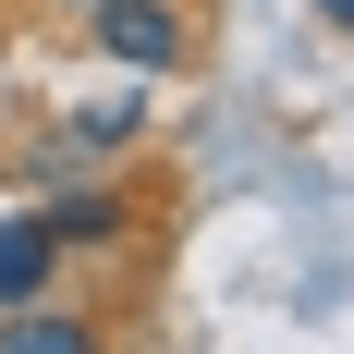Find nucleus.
Returning <instances> with one entry per match:
<instances>
[{"label":"nucleus","mask_w":354,"mask_h":354,"mask_svg":"<svg viewBox=\"0 0 354 354\" xmlns=\"http://www.w3.org/2000/svg\"><path fill=\"white\" fill-rule=\"evenodd\" d=\"M147 135V86H122V98H98V110H73V147L86 159H110V147H135Z\"/></svg>","instance_id":"5"},{"label":"nucleus","mask_w":354,"mask_h":354,"mask_svg":"<svg viewBox=\"0 0 354 354\" xmlns=\"http://www.w3.org/2000/svg\"><path fill=\"white\" fill-rule=\"evenodd\" d=\"M62 220H49V208H0V306H37V293H49V281H62Z\"/></svg>","instance_id":"2"},{"label":"nucleus","mask_w":354,"mask_h":354,"mask_svg":"<svg viewBox=\"0 0 354 354\" xmlns=\"http://www.w3.org/2000/svg\"><path fill=\"white\" fill-rule=\"evenodd\" d=\"M62 12H73V25H86V12H98V0H62Z\"/></svg>","instance_id":"7"},{"label":"nucleus","mask_w":354,"mask_h":354,"mask_svg":"<svg viewBox=\"0 0 354 354\" xmlns=\"http://www.w3.org/2000/svg\"><path fill=\"white\" fill-rule=\"evenodd\" d=\"M49 220H62V245H122L135 208H122V183H86V171H73L62 196H49Z\"/></svg>","instance_id":"4"},{"label":"nucleus","mask_w":354,"mask_h":354,"mask_svg":"<svg viewBox=\"0 0 354 354\" xmlns=\"http://www.w3.org/2000/svg\"><path fill=\"white\" fill-rule=\"evenodd\" d=\"M86 49H98V62H122L135 86H159V73L196 62V25H183L171 0H98V12H86Z\"/></svg>","instance_id":"1"},{"label":"nucleus","mask_w":354,"mask_h":354,"mask_svg":"<svg viewBox=\"0 0 354 354\" xmlns=\"http://www.w3.org/2000/svg\"><path fill=\"white\" fill-rule=\"evenodd\" d=\"M0 354H110L98 342V318H73V306H0Z\"/></svg>","instance_id":"3"},{"label":"nucleus","mask_w":354,"mask_h":354,"mask_svg":"<svg viewBox=\"0 0 354 354\" xmlns=\"http://www.w3.org/2000/svg\"><path fill=\"white\" fill-rule=\"evenodd\" d=\"M318 25H342V37H354V0H318Z\"/></svg>","instance_id":"6"}]
</instances>
